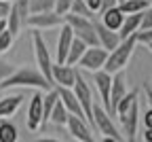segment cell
I'll use <instances>...</instances> for the list:
<instances>
[{
	"label": "cell",
	"mask_w": 152,
	"mask_h": 142,
	"mask_svg": "<svg viewBox=\"0 0 152 142\" xmlns=\"http://www.w3.org/2000/svg\"><path fill=\"white\" fill-rule=\"evenodd\" d=\"M114 117H118L121 127L125 134L127 142H135V134H137V123H140V91L133 89L129 91L116 106Z\"/></svg>",
	"instance_id": "1"
},
{
	"label": "cell",
	"mask_w": 152,
	"mask_h": 142,
	"mask_svg": "<svg viewBox=\"0 0 152 142\" xmlns=\"http://www.w3.org/2000/svg\"><path fill=\"white\" fill-rule=\"evenodd\" d=\"M13 87H32V89H38V91H49L55 85L49 83L38 68L21 66V68H15V72L9 78H4L0 83V89H13Z\"/></svg>",
	"instance_id": "2"
},
{
	"label": "cell",
	"mask_w": 152,
	"mask_h": 142,
	"mask_svg": "<svg viewBox=\"0 0 152 142\" xmlns=\"http://www.w3.org/2000/svg\"><path fill=\"white\" fill-rule=\"evenodd\" d=\"M135 45H137L135 34L129 36V38H125V40H121V45L108 53V59H106L104 70H106V72H110V74L125 70V66L129 64V59H131L133 51H135Z\"/></svg>",
	"instance_id": "3"
},
{
	"label": "cell",
	"mask_w": 152,
	"mask_h": 142,
	"mask_svg": "<svg viewBox=\"0 0 152 142\" xmlns=\"http://www.w3.org/2000/svg\"><path fill=\"white\" fill-rule=\"evenodd\" d=\"M64 24H68L74 32L76 38H80L83 43H87L89 47H95L99 45L97 40V32H95V17L89 19V17H80V15H74V13H68L64 17Z\"/></svg>",
	"instance_id": "4"
},
{
	"label": "cell",
	"mask_w": 152,
	"mask_h": 142,
	"mask_svg": "<svg viewBox=\"0 0 152 142\" xmlns=\"http://www.w3.org/2000/svg\"><path fill=\"white\" fill-rule=\"evenodd\" d=\"M32 45H34V57H36V68L45 74V78L49 83H53V57L49 53L47 47V40L42 38L40 30H34L32 32ZM55 85V83H53Z\"/></svg>",
	"instance_id": "5"
},
{
	"label": "cell",
	"mask_w": 152,
	"mask_h": 142,
	"mask_svg": "<svg viewBox=\"0 0 152 142\" xmlns=\"http://www.w3.org/2000/svg\"><path fill=\"white\" fill-rule=\"evenodd\" d=\"M93 129L99 132L102 136H112L118 142H127L121 134V129L114 123V117L102 106V104H93Z\"/></svg>",
	"instance_id": "6"
},
{
	"label": "cell",
	"mask_w": 152,
	"mask_h": 142,
	"mask_svg": "<svg viewBox=\"0 0 152 142\" xmlns=\"http://www.w3.org/2000/svg\"><path fill=\"white\" fill-rule=\"evenodd\" d=\"M74 93L76 98H78V102L83 106V112H85V119H87V123L93 127V104H95V100H93V91L89 87V83L83 78V74L78 72L76 74V83H74Z\"/></svg>",
	"instance_id": "7"
},
{
	"label": "cell",
	"mask_w": 152,
	"mask_h": 142,
	"mask_svg": "<svg viewBox=\"0 0 152 142\" xmlns=\"http://www.w3.org/2000/svg\"><path fill=\"white\" fill-rule=\"evenodd\" d=\"M108 53H110V51H106V49H104V47H99V45H95V47H87V51H85V55L80 57L78 66H80L83 70H89V72L104 70L106 59H108Z\"/></svg>",
	"instance_id": "8"
},
{
	"label": "cell",
	"mask_w": 152,
	"mask_h": 142,
	"mask_svg": "<svg viewBox=\"0 0 152 142\" xmlns=\"http://www.w3.org/2000/svg\"><path fill=\"white\" fill-rule=\"evenodd\" d=\"M66 127H68V132H70V136H72L74 140H78V142H95L93 129H91V125L87 123L83 117L70 115V117H68Z\"/></svg>",
	"instance_id": "9"
},
{
	"label": "cell",
	"mask_w": 152,
	"mask_h": 142,
	"mask_svg": "<svg viewBox=\"0 0 152 142\" xmlns=\"http://www.w3.org/2000/svg\"><path fill=\"white\" fill-rule=\"evenodd\" d=\"M28 129L36 132L42 127V93L36 89V93L30 98V104H28Z\"/></svg>",
	"instance_id": "10"
},
{
	"label": "cell",
	"mask_w": 152,
	"mask_h": 142,
	"mask_svg": "<svg viewBox=\"0 0 152 142\" xmlns=\"http://www.w3.org/2000/svg\"><path fill=\"white\" fill-rule=\"evenodd\" d=\"M28 26L34 28V30H51V28L64 26V17L57 15L55 11L38 13V15H30V17H28Z\"/></svg>",
	"instance_id": "11"
},
{
	"label": "cell",
	"mask_w": 152,
	"mask_h": 142,
	"mask_svg": "<svg viewBox=\"0 0 152 142\" xmlns=\"http://www.w3.org/2000/svg\"><path fill=\"white\" fill-rule=\"evenodd\" d=\"M76 74H78V70H76V66H70V64H53V83L55 87H74L76 83Z\"/></svg>",
	"instance_id": "12"
},
{
	"label": "cell",
	"mask_w": 152,
	"mask_h": 142,
	"mask_svg": "<svg viewBox=\"0 0 152 142\" xmlns=\"http://www.w3.org/2000/svg\"><path fill=\"white\" fill-rule=\"evenodd\" d=\"M129 93L127 89V78H125V70L114 72L112 74V91H110V115L114 117V110H116L118 102Z\"/></svg>",
	"instance_id": "13"
},
{
	"label": "cell",
	"mask_w": 152,
	"mask_h": 142,
	"mask_svg": "<svg viewBox=\"0 0 152 142\" xmlns=\"http://www.w3.org/2000/svg\"><path fill=\"white\" fill-rule=\"evenodd\" d=\"M93 83L97 87V93L102 98V106L110 112V91H112V74L106 70L93 72Z\"/></svg>",
	"instance_id": "14"
},
{
	"label": "cell",
	"mask_w": 152,
	"mask_h": 142,
	"mask_svg": "<svg viewBox=\"0 0 152 142\" xmlns=\"http://www.w3.org/2000/svg\"><path fill=\"white\" fill-rule=\"evenodd\" d=\"M72 40H74V32L68 24H64L61 32H59V38H57V49H55V62L57 64H66L70 47H72Z\"/></svg>",
	"instance_id": "15"
},
{
	"label": "cell",
	"mask_w": 152,
	"mask_h": 142,
	"mask_svg": "<svg viewBox=\"0 0 152 142\" xmlns=\"http://www.w3.org/2000/svg\"><path fill=\"white\" fill-rule=\"evenodd\" d=\"M95 32H97V40H99V47H104L106 51H112L121 45V36L118 32H114L110 28H106L99 19H95Z\"/></svg>",
	"instance_id": "16"
},
{
	"label": "cell",
	"mask_w": 152,
	"mask_h": 142,
	"mask_svg": "<svg viewBox=\"0 0 152 142\" xmlns=\"http://www.w3.org/2000/svg\"><path fill=\"white\" fill-rule=\"evenodd\" d=\"M57 93H59V100L64 102V106H66V110H68L70 115H76V117H83V119H85L83 106H80V102H78V98H76L74 89H70V87H57ZM85 121H87V119H85Z\"/></svg>",
	"instance_id": "17"
},
{
	"label": "cell",
	"mask_w": 152,
	"mask_h": 142,
	"mask_svg": "<svg viewBox=\"0 0 152 142\" xmlns=\"http://www.w3.org/2000/svg\"><path fill=\"white\" fill-rule=\"evenodd\" d=\"M99 21L106 26V28H110V30H114V32H118L121 30V26H123V21H125V13L121 11V7L116 4V7H112V9H106L104 13H99Z\"/></svg>",
	"instance_id": "18"
},
{
	"label": "cell",
	"mask_w": 152,
	"mask_h": 142,
	"mask_svg": "<svg viewBox=\"0 0 152 142\" xmlns=\"http://www.w3.org/2000/svg\"><path fill=\"white\" fill-rule=\"evenodd\" d=\"M23 93H13V95H4V98H0V117H13L19 106L23 104Z\"/></svg>",
	"instance_id": "19"
},
{
	"label": "cell",
	"mask_w": 152,
	"mask_h": 142,
	"mask_svg": "<svg viewBox=\"0 0 152 142\" xmlns=\"http://www.w3.org/2000/svg\"><path fill=\"white\" fill-rule=\"evenodd\" d=\"M140 26H142V13H135V15H125V21H123V26H121V30H118L121 40H125V38H129V36H133V34L140 30Z\"/></svg>",
	"instance_id": "20"
},
{
	"label": "cell",
	"mask_w": 152,
	"mask_h": 142,
	"mask_svg": "<svg viewBox=\"0 0 152 142\" xmlns=\"http://www.w3.org/2000/svg\"><path fill=\"white\" fill-rule=\"evenodd\" d=\"M87 47H89L87 43H83L80 38H76V36H74L72 47H70V53H68V59H66V64H70V66H78V62H80V57L85 55Z\"/></svg>",
	"instance_id": "21"
},
{
	"label": "cell",
	"mask_w": 152,
	"mask_h": 142,
	"mask_svg": "<svg viewBox=\"0 0 152 142\" xmlns=\"http://www.w3.org/2000/svg\"><path fill=\"white\" fill-rule=\"evenodd\" d=\"M118 7L125 15H135V13H144L150 7V0H123Z\"/></svg>",
	"instance_id": "22"
},
{
	"label": "cell",
	"mask_w": 152,
	"mask_h": 142,
	"mask_svg": "<svg viewBox=\"0 0 152 142\" xmlns=\"http://www.w3.org/2000/svg\"><path fill=\"white\" fill-rule=\"evenodd\" d=\"M19 132L15 127V123H11L9 119L0 121V142H17Z\"/></svg>",
	"instance_id": "23"
},
{
	"label": "cell",
	"mask_w": 152,
	"mask_h": 142,
	"mask_svg": "<svg viewBox=\"0 0 152 142\" xmlns=\"http://www.w3.org/2000/svg\"><path fill=\"white\" fill-rule=\"evenodd\" d=\"M68 117H70V112L66 110V106H64V102L61 100H57V104L53 106V112H51V123L53 125H66L68 123Z\"/></svg>",
	"instance_id": "24"
},
{
	"label": "cell",
	"mask_w": 152,
	"mask_h": 142,
	"mask_svg": "<svg viewBox=\"0 0 152 142\" xmlns=\"http://www.w3.org/2000/svg\"><path fill=\"white\" fill-rule=\"evenodd\" d=\"M55 9V0H30V15L49 13Z\"/></svg>",
	"instance_id": "25"
},
{
	"label": "cell",
	"mask_w": 152,
	"mask_h": 142,
	"mask_svg": "<svg viewBox=\"0 0 152 142\" xmlns=\"http://www.w3.org/2000/svg\"><path fill=\"white\" fill-rule=\"evenodd\" d=\"M70 13L80 15V17H89V19L95 17V13L87 7V0H74V4H72V11H70Z\"/></svg>",
	"instance_id": "26"
},
{
	"label": "cell",
	"mask_w": 152,
	"mask_h": 142,
	"mask_svg": "<svg viewBox=\"0 0 152 142\" xmlns=\"http://www.w3.org/2000/svg\"><path fill=\"white\" fill-rule=\"evenodd\" d=\"M13 7H15V11L19 13L21 21L28 26V17H30V0H13Z\"/></svg>",
	"instance_id": "27"
},
{
	"label": "cell",
	"mask_w": 152,
	"mask_h": 142,
	"mask_svg": "<svg viewBox=\"0 0 152 142\" xmlns=\"http://www.w3.org/2000/svg\"><path fill=\"white\" fill-rule=\"evenodd\" d=\"M13 43H15V36L9 30H4L2 34H0V53H7L13 47Z\"/></svg>",
	"instance_id": "28"
},
{
	"label": "cell",
	"mask_w": 152,
	"mask_h": 142,
	"mask_svg": "<svg viewBox=\"0 0 152 142\" xmlns=\"http://www.w3.org/2000/svg\"><path fill=\"white\" fill-rule=\"evenodd\" d=\"M72 4H74V0H55V13L57 15H61V17H66L70 11H72Z\"/></svg>",
	"instance_id": "29"
},
{
	"label": "cell",
	"mask_w": 152,
	"mask_h": 142,
	"mask_svg": "<svg viewBox=\"0 0 152 142\" xmlns=\"http://www.w3.org/2000/svg\"><path fill=\"white\" fill-rule=\"evenodd\" d=\"M135 40L142 45H150L152 43V28L150 30H137L135 32Z\"/></svg>",
	"instance_id": "30"
},
{
	"label": "cell",
	"mask_w": 152,
	"mask_h": 142,
	"mask_svg": "<svg viewBox=\"0 0 152 142\" xmlns=\"http://www.w3.org/2000/svg\"><path fill=\"white\" fill-rule=\"evenodd\" d=\"M13 72H15V66H13V64H9V62H2V59H0V83H2L4 78H9Z\"/></svg>",
	"instance_id": "31"
},
{
	"label": "cell",
	"mask_w": 152,
	"mask_h": 142,
	"mask_svg": "<svg viewBox=\"0 0 152 142\" xmlns=\"http://www.w3.org/2000/svg\"><path fill=\"white\" fill-rule=\"evenodd\" d=\"M152 28V4L142 13V26H140V30H150Z\"/></svg>",
	"instance_id": "32"
},
{
	"label": "cell",
	"mask_w": 152,
	"mask_h": 142,
	"mask_svg": "<svg viewBox=\"0 0 152 142\" xmlns=\"http://www.w3.org/2000/svg\"><path fill=\"white\" fill-rule=\"evenodd\" d=\"M11 4H13V0H0V19H7L9 17Z\"/></svg>",
	"instance_id": "33"
},
{
	"label": "cell",
	"mask_w": 152,
	"mask_h": 142,
	"mask_svg": "<svg viewBox=\"0 0 152 142\" xmlns=\"http://www.w3.org/2000/svg\"><path fill=\"white\" fill-rule=\"evenodd\" d=\"M142 123H144L146 129H152V108H150V106H148V110H146L144 117H142Z\"/></svg>",
	"instance_id": "34"
},
{
	"label": "cell",
	"mask_w": 152,
	"mask_h": 142,
	"mask_svg": "<svg viewBox=\"0 0 152 142\" xmlns=\"http://www.w3.org/2000/svg\"><path fill=\"white\" fill-rule=\"evenodd\" d=\"M87 7H89L93 13H99V11H102V0H87Z\"/></svg>",
	"instance_id": "35"
},
{
	"label": "cell",
	"mask_w": 152,
	"mask_h": 142,
	"mask_svg": "<svg viewBox=\"0 0 152 142\" xmlns=\"http://www.w3.org/2000/svg\"><path fill=\"white\" fill-rule=\"evenodd\" d=\"M144 95H146V100H148V106L152 108V85H150V83H144Z\"/></svg>",
	"instance_id": "36"
},
{
	"label": "cell",
	"mask_w": 152,
	"mask_h": 142,
	"mask_svg": "<svg viewBox=\"0 0 152 142\" xmlns=\"http://www.w3.org/2000/svg\"><path fill=\"white\" fill-rule=\"evenodd\" d=\"M118 4V0H102V11L99 13H104L106 9H112V7H116Z\"/></svg>",
	"instance_id": "37"
},
{
	"label": "cell",
	"mask_w": 152,
	"mask_h": 142,
	"mask_svg": "<svg viewBox=\"0 0 152 142\" xmlns=\"http://www.w3.org/2000/svg\"><path fill=\"white\" fill-rule=\"evenodd\" d=\"M144 142H152V129H146L144 132Z\"/></svg>",
	"instance_id": "38"
},
{
	"label": "cell",
	"mask_w": 152,
	"mask_h": 142,
	"mask_svg": "<svg viewBox=\"0 0 152 142\" xmlns=\"http://www.w3.org/2000/svg\"><path fill=\"white\" fill-rule=\"evenodd\" d=\"M36 142H61V140H57V138H38Z\"/></svg>",
	"instance_id": "39"
},
{
	"label": "cell",
	"mask_w": 152,
	"mask_h": 142,
	"mask_svg": "<svg viewBox=\"0 0 152 142\" xmlns=\"http://www.w3.org/2000/svg\"><path fill=\"white\" fill-rule=\"evenodd\" d=\"M99 142H118V140H116V138H112V136H102Z\"/></svg>",
	"instance_id": "40"
},
{
	"label": "cell",
	"mask_w": 152,
	"mask_h": 142,
	"mask_svg": "<svg viewBox=\"0 0 152 142\" xmlns=\"http://www.w3.org/2000/svg\"><path fill=\"white\" fill-rule=\"evenodd\" d=\"M146 47H148V51H150V53H152V43H150V45H146Z\"/></svg>",
	"instance_id": "41"
},
{
	"label": "cell",
	"mask_w": 152,
	"mask_h": 142,
	"mask_svg": "<svg viewBox=\"0 0 152 142\" xmlns=\"http://www.w3.org/2000/svg\"><path fill=\"white\" fill-rule=\"evenodd\" d=\"M121 2H123V0H118V4H121Z\"/></svg>",
	"instance_id": "42"
},
{
	"label": "cell",
	"mask_w": 152,
	"mask_h": 142,
	"mask_svg": "<svg viewBox=\"0 0 152 142\" xmlns=\"http://www.w3.org/2000/svg\"><path fill=\"white\" fill-rule=\"evenodd\" d=\"M150 4H152V0H150Z\"/></svg>",
	"instance_id": "43"
}]
</instances>
